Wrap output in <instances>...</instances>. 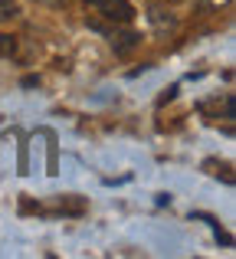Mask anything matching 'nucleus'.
<instances>
[{
	"label": "nucleus",
	"instance_id": "nucleus-1",
	"mask_svg": "<svg viewBox=\"0 0 236 259\" xmlns=\"http://www.w3.org/2000/svg\"><path fill=\"white\" fill-rule=\"evenodd\" d=\"M85 7H89L92 13H99L102 20H109V23H131L134 20V7L128 4V0H85Z\"/></svg>",
	"mask_w": 236,
	"mask_h": 259
},
{
	"label": "nucleus",
	"instance_id": "nucleus-4",
	"mask_svg": "<svg viewBox=\"0 0 236 259\" xmlns=\"http://www.w3.org/2000/svg\"><path fill=\"white\" fill-rule=\"evenodd\" d=\"M13 53H17V39L0 33V56H13Z\"/></svg>",
	"mask_w": 236,
	"mask_h": 259
},
{
	"label": "nucleus",
	"instance_id": "nucleus-3",
	"mask_svg": "<svg viewBox=\"0 0 236 259\" xmlns=\"http://www.w3.org/2000/svg\"><path fill=\"white\" fill-rule=\"evenodd\" d=\"M13 17H20V4L17 0H0V23H7Z\"/></svg>",
	"mask_w": 236,
	"mask_h": 259
},
{
	"label": "nucleus",
	"instance_id": "nucleus-5",
	"mask_svg": "<svg viewBox=\"0 0 236 259\" xmlns=\"http://www.w3.org/2000/svg\"><path fill=\"white\" fill-rule=\"evenodd\" d=\"M36 4H43V7H63L66 0H36Z\"/></svg>",
	"mask_w": 236,
	"mask_h": 259
},
{
	"label": "nucleus",
	"instance_id": "nucleus-2",
	"mask_svg": "<svg viewBox=\"0 0 236 259\" xmlns=\"http://www.w3.org/2000/svg\"><path fill=\"white\" fill-rule=\"evenodd\" d=\"M96 30H102L105 36H109V43H112V50L115 53H121V56H125V53H131L134 46H138V33H118V30H105V26H99L96 23Z\"/></svg>",
	"mask_w": 236,
	"mask_h": 259
}]
</instances>
